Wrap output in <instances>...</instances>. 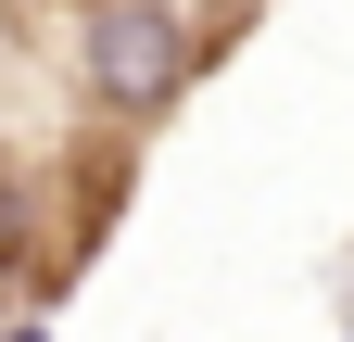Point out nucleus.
<instances>
[{"label": "nucleus", "mask_w": 354, "mask_h": 342, "mask_svg": "<svg viewBox=\"0 0 354 342\" xmlns=\"http://www.w3.org/2000/svg\"><path fill=\"white\" fill-rule=\"evenodd\" d=\"M88 76H102L114 114H165L177 76H190V26L165 0H114V13H88Z\"/></svg>", "instance_id": "nucleus-1"}, {"label": "nucleus", "mask_w": 354, "mask_h": 342, "mask_svg": "<svg viewBox=\"0 0 354 342\" xmlns=\"http://www.w3.org/2000/svg\"><path fill=\"white\" fill-rule=\"evenodd\" d=\"M13 342H51V330H13Z\"/></svg>", "instance_id": "nucleus-2"}]
</instances>
